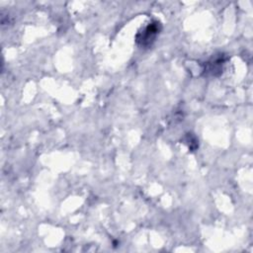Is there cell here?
<instances>
[{
	"label": "cell",
	"mask_w": 253,
	"mask_h": 253,
	"mask_svg": "<svg viewBox=\"0 0 253 253\" xmlns=\"http://www.w3.org/2000/svg\"><path fill=\"white\" fill-rule=\"evenodd\" d=\"M225 62V57L223 54L216 56L214 58H211L206 63L205 67V74H211V75H219L222 72V67Z\"/></svg>",
	"instance_id": "7a4b0ae2"
},
{
	"label": "cell",
	"mask_w": 253,
	"mask_h": 253,
	"mask_svg": "<svg viewBox=\"0 0 253 253\" xmlns=\"http://www.w3.org/2000/svg\"><path fill=\"white\" fill-rule=\"evenodd\" d=\"M160 31L161 24L158 21H152L136 34L135 42L140 47L148 48L155 42Z\"/></svg>",
	"instance_id": "6da1fadb"
}]
</instances>
